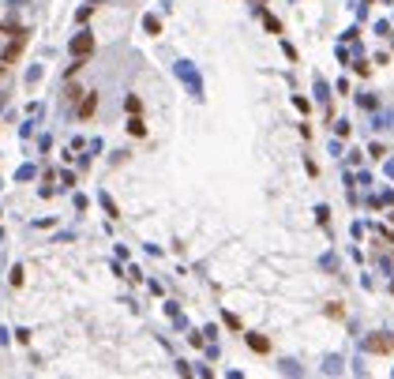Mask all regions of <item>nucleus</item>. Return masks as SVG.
<instances>
[{
  "mask_svg": "<svg viewBox=\"0 0 394 379\" xmlns=\"http://www.w3.org/2000/svg\"><path fill=\"white\" fill-rule=\"evenodd\" d=\"M90 49H94V38H90V34H83V38H75V42H72V53H75V56H86Z\"/></svg>",
  "mask_w": 394,
  "mask_h": 379,
  "instance_id": "f257e3e1",
  "label": "nucleus"
},
{
  "mask_svg": "<svg viewBox=\"0 0 394 379\" xmlns=\"http://www.w3.org/2000/svg\"><path fill=\"white\" fill-rule=\"evenodd\" d=\"M90 113H94V94H90V98H86L83 106H79V117H90Z\"/></svg>",
  "mask_w": 394,
  "mask_h": 379,
  "instance_id": "f03ea898",
  "label": "nucleus"
}]
</instances>
